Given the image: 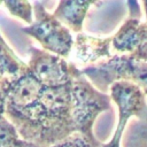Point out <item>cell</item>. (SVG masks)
<instances>
[{
	"instance_id": "30bf717a",
	"label": "cell",
	"mask_w": 147,
	"mask_h": 147,
	"mask_svg": "<svg viewBox=\"0 0 147 147\" xmlns=\"http://www.w3.org/2000/svg\"><path fill=\"white\" fill-rule=\"evenodd\" d=\"M28 68V63L23 62L6 42L0 32V80L5 77L13 78L22 74Z\"/></svg>"
},
{
	"instance_id": "3957f363",
	"label": "cell",
	"mask_w": 147,
	"mask_h": 147,
	"mask_svg": "<svg viewBox=\"0 0 147 147\" xmlns=\"http://www.w3.org/2000/svg\"><path fill=\"white\" fill-rule=\"evenodd\" d=\"M88 80L100 91L108 92L110 85L117 80L133 82L142 87L147 86V61L132 54L117 53L80 69Z\"/></svg>"
},
{
	"instance_id": "9c48e42d",
	"label": "cell",
	"mask_w": 147,
	"mask_h": 147,
	"mask_svg": "<svg viewBox=\"0 0 147 147\" xmlns=\"http://www.w3.org/2000/svg\"><path fill=\"white\" fill-rule=\"evenodd\" d=\"M98 0H60L53 15L74 32H80L90 7Z\"/></svg>"
},
{
	"instance_id": "8fae6325",
	"label": "cell",
	"mask_w": 147,
	"mask_h": 147,
	"mask_svg": "<svg viewBox=\"0 0 147 147\" xmlns=\"http://www.w3.org/2000/svg\"><path fill=\"white\" fill-rule=\"evenodd\" d=\"M3 3L13 16L28 24L33 22V7L29 0H5Z\"/></svg>"
},
{
	"instance_id": "5bb4252c",
	"label": "cell",
	"mask_w": 147,
	"mask_h": 147,
	"mask_svg": "<svg viewBox=\"0 0 147 147\" xmlns=\"http://www.w3.org/2000/svg\"><path fill=\"white\" fill-rule=\"evenodd\" d=\"M131 147H147V121H138L132 124Z\"/></svg>"
},
{
	"instance_id": "e0dca14e",
	"label": "cell",
	"mask_w": 147,
	"mask_h": 147,
	"mask_svg": "<svg viewBox=\"0 0 147 147\" xmlns=\"http://www.w3.org/2000/svg\"><path fill=\"white\" fill-rule=\"evenodd\" d=\"M13 147H41V146H39L38 144H36L31 140H26V139L20 137V139L14 144Z\"/></svg>"
},
{
	"instance_id": "6da1fadb",
	"label": "cell",
	"mask_w": 147,
	"mask_h": 147,
	"mask_svg": "<svg viewBox=\"0 0 147 147\" xmlns=\"http://www.w3.org/2000/svg\"><path fill=\"white\" fill-rule=\"evenodd\" d=\"M5 115L16 126L21 138L41 147L52 146L76 132L71 80L57 86L42 85L36 99L21 107L6 108Z\"/></svg>"
},
{
	"instance_id": "ac0fdd59",
	"label": "cell",
	"mask_w": 147,
	"mask_h": 147,
	"mask_svg": "<svg viewBox=\"0 0 147 147\" xmlns=\"http://www.w3.org/2000/svg\"><path fill=\"white\" fill-rule=\"evenodd\" d=\"M142 6H144V10L146 15V23H147V0H142Z\"/></svg>"
},
{
	"instance_id": "8992f818",
	"label": "cell",
	"mask_w": 147,
	"mask_h": 147,
	"mask_svg": "<svg viewBox=\"0 0 147 147\" xmlns=\"http://www.w3.org/2000/svg\"><path fill=\"white\" fill-rule=\"evenodd\" d=\"M29 53L28 69L45 86L67 84L78 69L76 64L68 62L65 57L53 54L44 48L40 49L31 46Z\"/></svg>"
},
{
	"instance_id": "52a82bcc",
	"label": "cell",
	"mask_w": 147,
	"mask_h": 147,
	"mask_svg": "<svg viewBox=\"0 0 147 147\" xmlns=\"http://www.w3.org/2000/svg\"><path fill=\"white\" fill-rule=\"evenodd\" d=\"M147 41V23L140 17L129 15L117 32L111 37L113 48L121 54H130Z\"/></svg>"
},
{
	"instance_id": "9a60e30c",
	"label": "cell",
	"mask_w": 147,
	"mask_h": 147,
	"mask_svg": "<svg viewBox=\"0 0 147 147\" xmlns=\"http://www.w3.org/2000/svg\"><path fill=\"white\" fill-rule=\"evenodd\" d=\"M7 80L8 77L0 80V116L5 115L7 107Z\"/></svg>"
},
{
	"instance_id": "ba28073f",
	"label": "cell",
	"mask_w": 147,
	"mask_h": 147,
	"mask_svg": "<svg viewBox=\"0 0 147 147\" xmlns=\"http://www.w3.org/2000/svg\"><path fill=\"white\" fill-rule=\"evenodd\" d=\"M110 46L111 37L101 38L78 32L76 38L74 39L72 51L75 53L77 62L88 65L99 62L102 59L110 57Z\"/></svg>"
},
{
	"instance_id": "277c9868",
	"label": "cell",
	"mask_w": 147,
	"mask_h": 147,
	"mask_svg": "<svg viewBox=\"0 0 147 147\" xmlns=\"http://www.w3.org/2000/svg\"><path fill=\"white\" fill-rule=\"evenodd\" d=\"M32 7L33 22L29 26L22 28V31L34 38L44 49L67 59L74 46L71 30L53 14H49L40 0H34Z\"/></svg>"
},
{
	"instance_id": "ffe728a7",
	"label": "cell",
	"mask_w": 147,
	"mask_h": 147,
	"mask_svg": "<svg viewBox=\"0 0 147 147\" xmlns=\"http://www.w3.org/2000/svg\"><path fill=\"white\" fill-rule=\"evenodd\" d=\"M3 1H5V0H0V2H3Z\"/></svg>"
},
{
	"instance_id": "7c38bea8",
	"label": "cell",
	"mask_w": 147,
	"mask_h": 147,
	"mask_svg": "<svg viewBox=\"0 0 147 147\" xmlns=\"http://www.w3.org/2000/svg\"><path fill=\"white\" fill-rule=\"evenodd\" d=\"M49 147H102V142L96 138L91 139L79 132H75Z\"/></svg>"
},
{
	"instance_id": "2e32d148",
	"label": "cell",
	"mask_w": 147,
	"mask_h": 147,
	"mask_svg": "<svg viewBox=\"0 0 147 147\" xmlns=\"http://www.w3.org/2000/svg\"><path fill=\"white\" fill-rule=\"evenodd\" d=\"M130 54H132V55H133L134 57H137V59L147 61V41L144 42V44H141L139 47H137V48H136L132 53H130Z\"/></svg>"
},
{
	"instance_id": "5b68a950",
	"label": "cell",
	"mask_w": 147,
	"mask_h": 147,
	"mask_svg": "<svg viewBox=\"0 0 147 147\" xmlns=\"http://www.w3.org/2000/svg\"><path fill=\"white\" fill-rule=\"evenodd\" d=\"M109 95L118 109V122L108 142L102 147H122L121 141L129 118L136 116L140 121H147V101L142 87L133 82L117 80L109 87Z\"/></svg>"
},
{
	"instance_id": "4fadbf2b",
	"label": "cell",
	"mask_w": 147,
	"mask_h": 147,
	"mask_svg": "<svg viewBox=\"0 0 147 147\" xmlns=\"http://www.w3.org/2000/svg\"><path fill=\"white\" fill-rule=\"evenodd\" d=\"M18 139L20 134L16 126L6 115L0 116V147H13Z\"/></svg>"
},
{
	"instance_id": "7a4b0ae2",
	"label": "cell",
	"mask_w": 147,
	"mask_h": 147,
	"mask_svg": "<svg viewBox=\"0 0 147 147\" xmlns=\"http://www.w3.org/2000/svg\"><path fill=\"white\" fill-rule=\"evenodd\" d=\"M72 118L76 132L87 138H96L93 132L94 123L100 114L111 109V98L98 90L88 78L77 69L71 79Z\"/></svg>"
},
{
	"instance_id": "d6986e66",
	"label": "cell",
	"mask_w": 147,
	"mask_h": 147,
	"mask_svg": "<svg viewBox=\"0 0 147 147\" xmlns=\"http://www.w3.org/2000/svg\"><path fill=\"white\" fill-rule=\"evenodd\" d=\"M144 92H145V94H146V95H147V86H146V87H145V88H144Z\"/></svg>"
}]
</instances>
